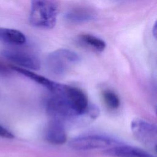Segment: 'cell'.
I'll list each match as a JSON object with an SVG mask.
<instances>
[{
  "instance_id": "obj_4",
  "label": "cell",
  "mask_w": 157,
  "mask_h": 157,
  "mask_svg": "<svg viewBox=\"0 0 157 157\" xmlns=\"http://www.w3.org/2000/svg\"><path fill=\"white\" fill-rule=\"evenodd\" d=\"M52 92H57L64 96L77 116L88 112V99L85 93L80 88L58 83L56 88Z\"/></svg>"
},
{
  "instance_id": "obj_16",
  "label": "cell",
  "mask_w": 157,
  "mask_h": 157,
  "mask_svg": "<svg viewBox=\"0 0 157 157\" xmlns=\"http://www.w3.org/2000/svg\"><path fill=\"white\" fill-rule=\"evenodd\" d=\"M9 72V69L2 64V63H0V74H7Z\"/></svg>"
},
{
  "instance_id": "obj_10",
  "label": "cell",
  "mask_w": 157,
  "mask_h": 157,
  "mask_svg": "<svg viewBox=\"0 0 157 157\" xmlns=\"http://www.w3.org/2000/svg\"><path fill=\"white\" fill-rule=\"evenodd\" d=\"M96 13L93 9L85 6L73 7L65 14L66 20L74 24H79L90 21L95 18Z\"/></svg>"
},
{
  "instance_id": "obj_18",
  "label": "cell",
  "mask_w": 157,
  "mask_h": 157,
  "mask_svg": "<svg viewBox=\"0 0 157 157\" xmlns=\"http://www.w3.org/2000/svg\"><path fill=\"white\" fill-rule=\"evenodd\" d=\"M118 1H123V0H118Z\"/></svg>"
},
{
  "instance_id": "obj_2",
  "label": "cell",
  "mask_w": 157,
  "mask_h": 157,
  "mask_svg": "<svg viewBox=\"0 0 157 157\" xmlns=\"http://www.w3.org/2000/svg\"><path fill=\"white\" fill-rule=\"evenodd\" d=\"M79 61L80 57L75 52L66 48H59L48 54L46 66L50 74L60 77L64 75Z\"/></svg>"
},
{
  "instance_id": "obj_3",
  "label": "cell",
  "mask_w": 157,
  "mask_h": 157,
  "mask_svg": "<svg viewBox=\"0 0 157 157\" xmlns=\"http://www.w3.org/2000/svg\"><path fill=\"white\" fill-rule=\"evenodd\" d=\"M121 144L114 137L104 134H88L77 136L69 142V146L75 150L104 149Z\"/></svg>"
},
{
  "instance_id": "obj_6",
  "label": "cell",
  "mask_w": 157,
  "mask_h": 157,
  "mask_svg": "<svg viewBox=\"0 0 157 157\" xmlns=\"http://www.w3.org/2000/svg\"><path fill=\"white\" fill-rule=\"evenodd\" d=\"M131 129L139 142L146 147L156 150L157 129L155 124L146 120L136 118L132 121Z\"/></svg>"
},
{
  "instance_id": "obj_5",
  "label": "cell",
  "mask_w": 157,
  "mask_h": 157,
  "mask_svg": "<svg viewBox=\"0 0 157 157\" xmlns=\"http://www.w3.org/2000/svg\"><path fill=\"white\" fill-rule=\"evenodd\" d=\"M53 94L48 99L46 103L47 112L52 119L61 121L77 117L64 96L56 92H53Z\"/></svg>"
},
{
  "instance_id": "obj_9",
  "label": "cell",
  "mask_w": 157,
  "mask_h": 157,
  "mask_svg": "<svg viewBox=\"0 0 157 157\" xmlns=\"http://www.w3.org/2000/svg\"><path fill=\"white\" fill-rule=\"evenodd\" d=\"M45 137L52 144L61 145L64 144L67 140V135L62 122L52 119L47 126Z\"/></svg>"
},
{
  "instance_id": "obj_11",
  "label": "cell",
  "mask_w": 157,
  "mask_h": 157,
  "mask_svg": "<svg viewBox=\"0 0 157 157\" xmlns=\"http://www.w3.org/2000/svg\"><path fill=\"white\" fill-rule=\"evenodd\" d=\"M0 41L11 45H21L26 43V38L22 32L17 29L0 27Z\"/></svg>"
},
{
  "instance_id": "obj_7",
  "label": "cell",
  "mask_w": 157,
  "mask_h": 157,
  "mask_svg": "<svg viewBox=\"0 0 157 157\" xmlns=\"http://www.w3.org/2000/svg\"><path fill=\"white\" fill-rule=\"evenodd\" d=\"M2 55L18 67L26 69L38 70L40 64L39 59L33 54L15 49H4Z\"/></svg>"
},
{
  "instance_id": "obj_17",
  "label": "cell",
  "mask_w": 157,
  "mask_h": 157,
  "mask_svg": "<svg viewBox=\"0 0 157 157\" xmlns=\"http://www.w3.org/2000/svg\"><path fill=\"white\" fill-rule=\"evenodd\" d=\"M152 34H153V36L155 37V38H156V22L155 23V24L152 28Z\"/></svg>"
},
{
  "instance_id": "obj_1",
  "label": "cell",
  "mask_w": 157,
  "mask_h": 157,
  "mask_svg": "<svg viewBox=\"0 0 157 157\" xmlns=\"http://www.w3.org/2000/svg\"><path fill=\"white\" fill-rule=\"evenodd\" d=\"M58 7L52 0H31L30 23L37 28L52 29L56 23Z\"/></svg>"
},
{
  "instance_id": "obj_8",
  "label": "cell",
  "mask_w": 157,
  "mask_h": 157,
  "mask_svg": "<svg viewBox=\"0 0 157 157\" xmlns=\"http://www.w3.org/2000/svg\"><path fill=\"white\" fill-rule=\"evenodd\" d=\"M104 153L113 157H155L142 148L121 144L105 149Z\"/></svg>"
},
{
  "instance_id": "obj_14",
  "label": "cell",
  "mask_w": 157,
  "mask_h": 157,
  "mask_svg": "<svg viewBox=\"0 0 157 157\" xmlns=\"http://www.w3.org/2000/svg\"><path fill=\"white\" fill-rule=\"evenodd\" d=\"M102 96L106 106L112 109H117L120 105V101L118 95L112 90H105L102 91Z\"/></svg>"
},
{
  "instance_id": "obj_15",
  "label": "cell",
  "mask_w": 157,
  "mask_h": 157,
  "mask_svg": "<svg viewBox=\"0 0 157 157\" xmlns=\"http://www.w3.org/2000/svg\"><path fill=\"white\" fill-rule=\"evenodd\" d=\"M0 137L6 139H13L14 135L7 129L0 125Z\"/></svg>"
},
{
  "instance_id": "obj_12",
  "label": "cell",
  "mask_w": 157,
  "mask_h": 157,
  "mask_svg": "<svg viewBox=\"0 0 157 157\" xmlns=\"http://www.w3.org/2000/svg\"><path fill=\"white\" fill-rule=\"evenodd\" d=\"M11 68L15 71L26 76V77L33 80L37 83L45 86L51 91H53L56 87L58 83L55 82L42 75H39L29 69L20 67L16 66H12Z\"/></svg>"
},
{
  "instance_id": "obj_13",
  "label": "cell",
  "mask_w": 157,
  "mask_h": 157,
  "mask_svg": "<svg viewBox=\"0 0 157 157\" xmlns=\"http://www.w3.org/2000/svg\"><path fill=\"white\" fill-rule=\"evenodd\" d=\"M77 40L82 45L98 52H102L106 47V44L102 39L90 34L79 35Z\"/></svg>"
}]
</instances>
